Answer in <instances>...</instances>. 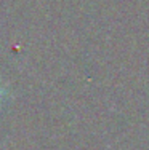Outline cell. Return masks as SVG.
Wrapping results in <instances>:
<instances>
[{"label":"cell","instance_id":"1","mask_svg":"<svg viewBox=\"0 0 149 150\" xmlns=\"http://www.w3.org/2000/svg\"><path fill=\"white\" fill-rule=\"evenodd\" d=\"M0 98H2V88H0Z\"/></svg>","mask_w":149,"mask_h":150}]
</instances>
